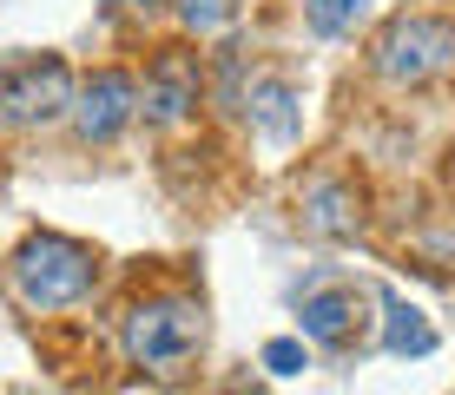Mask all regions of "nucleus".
I'll use <instances>...</instances> for the list:
<instances>
[{"label":"nucleus","mask_w":455,"mask_h":395,"mask_svg":"<svg viewBox=\"0 0 455 395\" xmlns=\"http://www.w3.org/2000/svg\"><path fill=\"white\" fill-rule=\"evenodd\" d=\"M205 350V310L192 304V296H152V304H132L125 316V356L139 362L146 375H185Z\"/></svg>","instance_id":"nucleus-1"},{"label":"nucleus","mask_w":455,"mask_h":395,"mask_svg":"<svg viewBox=\"0 0 455 395\" xmlns=\"http://www.w3.org/2000/svg\"><path fill=\"white\" fill-rule=\"evenodd\" d=\"M7 277H13V296H20L27 310H67L92 290L100 264H92L86 244H73V237H60V231H40V237H27V244L13 250Z\"/></svg>","instance_id":"nucleus-2"},{"label":"nucleus","mask_w":455,"mask_h":395,"mask_svg":"<svg viewBox=\"0 0 455 395\" xmlns=\"http://www.w3.org/2000/svg\"><path fill=\"white\" fill-rule=\"evenodd\" d=\"M376 67L396 86H422L443 67H455V27L429 20V13H410V20H389L383 40H376Z\"/></svg>","instance_id":"nucleus-3"},{"label":"nucleus","mask_w":455,"mask_h":395,"mask_svg":"<svg viewBox=\"0 0 455 395\" xmlns=\"http://www.w3.org/2000/svg\"><path fill=\"white\" fill-rule=\"evenodd\" d=\"M73 106V79L60 59H27V67L0 73V125L27 132V125H53Z\"/></svg>","instance_id":"nucleus-4"},{"label":"nucleus","mask_w":455,"mask_h":395,"mask_svg":"<svg viewBox=\"0 0 455 395\" xmlns=\"http://www.w3.org/2000/svg\"><path fill=\"white\" fill-rule=\"evenodd\" d=\"M370 296L356 290L350 277H323V283H310L304 296H297V329H304L310 343H323V350H350L356 336H363V323H370Z\"/></svg>","instance_id":"nucleus-5"},{"label":"nucleus","mask_w":455,"mask_h":395,"mask_svg":"<svg viewBox=\"0 0 455 395\" xmlns=\"http://www.w3.org/2000/svg\"><path fill=\"white\" fill-rule=\"evenodd\" d=\"M73 132L86 138V146H106L113 132H125V119L139 113V86L125 73H92L80 92H73Z\"/></svg>","instance_id":"nucleus-6"},{"label":"nucleus","mask_w":455,"mask_h":395,"mask_svg":"<svg viewBox=\"0 0 455 395\" xmlns=\"http://www.w3.org/2000/svg\"><path fill=\"white\" fill-rule=\"evenodd\" d=\"M146 119L152 125H179L185 113L198 106V67H192V53H165L159 67L146 73Z\"/></svg>","instance_id":"nucleus-7"},{"label":"nucleus","mask_w":455,"mask_h":395,"mask_svg":"<svg viewBox=\"0 0 455 395\" xmlns=\"http://www.w3.org/2000/svg\"><path fill=\"white\" fill-rule=\"evenodd\" d=\"M251 125H258L271 146H291V138L304 132V106H297V92L284 79H258V86H251Z\"/></svg>","instance_id":"nucleus-8"},{"label":"nucleus","mask_w":455,"mask_h":395,"mask_svg":"<svg viewBox=\"0 0 455 395\" xmlns=\"http://www.w3.org/2000/svg\"><path fill=\"white\" fill-rule=\"evenodd\" d=\"M383 316H389V329H383V350L389 356H429L435 350V329H429V316H422L416 304L383 296Z\"/></svg>","instance_id":"nucleus-9"},{"label":"nucleus","mask_w":455,"mask_h":395,"mask_svg":"<svg viewBox=\"0 0 455 395\" xmlns=\"http://www.w3.org/2000/svg\"><path fill=\"white\" fill-rule=\"evenodd\" d=\"M363 7L370 0H304V27L317 40H337V34H350V27L363 20Z\"/></svg>","instance_id":"nucleus-10"},{"label":"nucleus","mask_w":455,"mask_h":395,"mask_svg":"<svg viewBox=\"0 0 455 395\" xmlns=\"http://www.w3.org/2000/svg\"><path fill=\"white\" fill-rule=\"evenodd\" d=\"M310 225H317V231H331V237L356 231V217H350V198H343L337 185H317V192H310Z\"/></svg>","instance_id":"nucleus-11"},{"label":"nucleus","mask_w":455,"mask_h":395,"mask_svg":"<svg viewBox=\"0 0 455 395\" xmlns=\"http://www.w3.org/2000/svg\"><path fill=\"white\" fill-rule=\"evenodd\" d=\"M231 13H238V0H179V20L192 34H218V27H231Z\"/></svg>","instance_id":"nucleus-12"},{"label":"nucleus","mask_w":455,"mask_h":395,"mask_svg":"<svg viewBox=\"0 0 455 395\" xmlns=\"http://www.w3.org/2000/svg\"><path fill=\"white\" fill-rule=\"evenodd\" d=\"M264 369H271V375H297V369H304V343H297V336L264 343Z\"/></svg>","instance_id":"nucleus-13"}]
</instances>
